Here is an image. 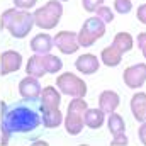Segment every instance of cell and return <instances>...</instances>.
Masks as SVG:
<instances>
[{"label": "cell", "mask_w": 146, "mask_h": 146, "mask_svg": "<svg viewBox=\"0 0 146 146\" xmlns=\"http://www.w3.org/2000/svg\"><path fill=\"white\" fill-rule=\"evenodd\" d=\"M42 126L41 104L37 100H15L0 104V145L7 146L9 141L17 134H31Z\"/></svg>", "instance_id": "cell-1"}, {"label": "cell", "mask_w": 146, "mask_h": 146, "mask_svg": "<svg viewBox=\"0 0 146 146\" xmlns=\"http://www.w3.org/2000/svg\"><path fill=\"white\" fill-rule=\"evenodd\" d=\"M34 27V19L29 10H17V9H7L0 15V29H7L10 36L22 39L26 37L31 29Z\"/></svg>", "instance_id": "cell-2"}, {"label": "cell", "mask_w": 146, "mask_h": 146, "mask_svg": "<svg viewBox=\"0 0 146 146\" xmlns=\"http://www.w3.org/2000/svg\"><path fill=\"white\" fill-rule=\"evenodd\" d=\"M61 15H63L61 2L60 0H49L42 7H39V9L34 10L33 19H34V26H37L39 29L49 31V29H54L58 26Z\"/></svg>", "instance_id": "cell-3"}, {"label": "cell", "mask_w": 146, "mask_h": 146, "mask_svg": "<svg viewBox=\"0 0 146 146\" xmlns=\"http://www.w3.org/2000/svg\"><path fill=\"white\" fill-rule=\"evenodd\" d=\"M88 109L85 99H73L68 104L66 117H65V129L70 136H76L83 129V114Z\"/></svg>", "instance_id": "cell-4"}, {"label": "cell", "mask_w": 146, "mask_h": 146, "mask_svg": "<svg viewBox=\"0 0 146 146\" xmlns=\"http://www.w3.org/2000/svg\"><path fill=\"white\" fill-rule=\"evenodd\" d=\"M56 87L60 94L70 95L73 99H83L87 94V83L72 72H65L56 76Z\"/></svg>", "instance_id": "cell-5"}, {"label": "cell", "mask_w": 146, "mask_h": 146, "mask_svg": "<svg viewBox=\"0 0 146 146\" xmlns=\"http://www.w3.org/2000/svg\"><path fill=\"white\" fill-rule=\"evenodd\" d=\"M106 34V24L99 19V17H88L80 33L76 34V41H78V46H83V48H88L92 46L94 42H97L100 37Z\"/></svg>", "instance_id": "cell-6"}, {"label": "cell", "mask_w": 146, "mask_h": 146, "mask_svg": "<svg viewBox=\"0 0 146 146\" xmlns=\"http://www.w3.org/2000/svg\"><path fill=\"white\" fill-rule=\"evenodd\" d=\"M107 127H109L110 134H112V146H127V136H126V124H124V119L122 115L119 114H109V119H107Z\"/></svg>", "instance_id": "cell-7"}, {"label": "cell", "mask_w": 146, "mask_h": 146, "mask_svg": "<svg viewBox=\"0 0 146 146\" xmlns=\"http://www.w3.org/2000/svg\"><path fill=\"white\" fill-rule=\"evenodd\" d=\"M122 80L126 87L138 90L146 83V63H138L133 66H127L122 73Z\"/></svg>", "instance_id": "cell-8"}, {"label": "cell", "mask_w": 146, "mask_h": 146, "mask_svg": "<svg viewBox=\"0 0 146 146\" xmlns=\"http://www.w3.org/2000/svg\"><path fill=\"white\" fill-rule=\"evenodd\" d=\"M53 44H56V48L63 54H73L80 48L78 41H76V33H73V31H60V33H56V36L53 37Z\"/></svg>", "instance_id": "cell-9"}, {"label": "cell", "mask_w": 146, "mask_h": 146, "mask_svg": "<svg viewBox=\"0 0 146 146\" xmlns=\"http://www.w3.org/2000/svg\"><path fill=\"white\" fill-rule=\"evenodd\" d=\"M21 65H22V54L14 49H7L0 56V75L5 76L9 73L19 72Z\"/></svg>", "instance_id": "cell-10"}, {"label": "cell", "mask_w": 146, "mask_h": 146, "mask_svg": "<svg viewBox=\"0 0 146 146\" xmlns=\"http://www.w3.org/2000/svg\"><path fill=\"white\" fill-rule=\"evenodd\" d=\"M39 104H41V112H51V110H58L61 104V94L48 85L41 90V97H39Z\"/></svg>", "instance_id": "cell-11"}, {"label": "cell", "mask_w": 146, "mask_h": 146, "mask_svg": "<svg viewBox=\"0 0 146 146\" xmlns=\"http://www.w3.org/2000/svg\"><path fill=\"white\" fill-rule=\"evenodd\" d=\"M41 85L37 82V78L33 76H26L19 82V94L22 95V99H29V100H37L41 97Z\"/></svg>", "instance_id": "cell-12"}, {"label": "cell", "mask_w": 146, "mask_h": 146, "mask_svg": "<svg viewBox=\"0 0 146 146\" xmlns=\"http://www.w3.org/2000/svg\"><path fill=\"white\" fill-rule=\"evenodd\" d=\"M99 66H100V61L97 60L95 54H90V53L78 56L75 61V68L82 75H94L95 72H99Z\"/></svg>", "instance_id": "cell-13"}, {"label": "cell", "mask_w": 146, "mask_h": 146, "mask_svg": "<svg viewBox=\"0 0 146 146\" xmlns=\"http://www.w3.org/2000/svg\"><path fill=\"white\" fill-rule=\"evenodd\" d=\"M119 104H121L119 94H115L114 90H104L99 97V109L104 114H114Z\"/></svg>", "instance_id": "cell-14"}, {"label": "cell", "mask_w": 146, "mask_h": 146, "mask_svg": "<svg viewBox=\"0 0 146 146\" xmlns=\"http://www.w3.org/2000/svg\"><path fill=\"white\" fill-rule=\"evenodd\" d=\"M31 49L39 56L49 54V51L53 49V37L46 33H39L37 36L31 39Z\"/></svg>", "instance_id": "cell-15"}, {"label": "cell", "mask_w": 146, "mask_h": 146, "mask_svg": "<svg viewBox=\"0 0 146 146\" xmlns=\"http://www.w3.org/2000/svg\"><path fill=\"white\" fill-rule=\"evenodd\" d=\"M131 112L134 115L136 121H139L141 124L146 122V94L145 92H138L131 97Z\"/></svg>", "instance_id": "cell-16"}, {"label": "cell", "mask_w": 146, "mask_h": 146, "mask_svg": "<svg viewBox=\"0 0 146 146\" xmlns=\"http://www.w3.org/2000/svg\"><path fill=\"white\" fill-rule=\"evenodd\" d=\"M104 119H106V114L100 109H87L83 114V126L90 129H99L102 127Z\"/></svg>", "instance_id": "cell-17"}, {"label": "cell", "mask_w": 146, "mask_h": 146, "mask_svg": "<svg viewBox=\"0 0 146 146\" xmlns=\"http://www.w3.org/2000/svg\"><path fill=\"white\" fill-rule=\"evenodd\" d=\"M133 44H134V41H133V36H131L129 33H117V34L114 36V42H112V46H114L121 54L131 51V49H133Z\"/></svg>", "instance_id": "cell-18"}, {"label": "cell", "mask_w": 146, "mask_h": 146, "mask_svg": "<svg viewBox=\"0 0 146 146\" xmlns=\"http://www.w3.org/2000/svg\"><path fill=\"white\" fill-rule=\"evenodd\" d=\"M100 60H102V63L106 65V66H117L121 61H122V54L110 44L107 48H104L102 49V53H100Z\"/></svg>", "instance_id": "cell-19"}, {"label": "cell", "mask_w": 146, "mask_h": 146, "mask_svg": "<svg viewBox=\"0 0 146 146\" xmlns=\"http://www.w3.org/2000/svg\"><path fill=\"white\" fill-rule=\"evenodd\" d=\"M26 73H27V76H33V78H41V76L46 75L39 54H34V56H31L27 60V63H26Z\"/></svg>", "instance_id": "cell-20"}, {"label": "cell", "mask_w": 146, "mask_h": 146, "mask_svg": "<svg viewBox=\"0 0 146 146\" xmlns=\"http://www.w3.org/2000/svg\"><path fill=\"white\" fill-rule=\"evenodd\" d=\"M41 63H42L44 72L51 73V75L58 73L63 68V61L58 56H54V54H44V56H41Z\"/></svg>", "instance_id": "cell-21"}, {"label": "cell", "mask_w": 146, "mask_h": 146, "mask_svg": "<svg viewBox=\"0 0 146 146\" xmlns=\"http://www.w3.org/2000/svg\"><path fill=\"white\" fill-rule=\"evenodd\" d=\"M95 17H99L104 24H109V22L114 21V12L110 10V7L102 5V7H99V9L95 10Z\"/></svg>", "instance_id": "cell-22"}, {"label": "cell", "mask_w": 146, "mask_h": 146, "mask_svg": "<svg viewBox=\"0 0 146 146\" xmlns=\"http://www.w3.org/2000/svg\"><path fill=\"white\" fill-rule=\"evenodd\" d=\"M114 9L119 14H129L133 9V2L131 0H115L114 2Z\"/></svg>", "instance_id": "cell-23"}, {"label": "cell", "mask_w": 146, "mask_h": 146, "mask_svg": "<svg viewBox=\"0 0 146 146\" xmlns=\"http://www.w3.org/2000/svg\"><path fill=\"white\" fill-rule=\"evenodd\" d=\"M82 5H83V10H87V12H95L99 7L104 5V0H82Z\"/></svg>", "instance_id": "cell-24"}, {"label": "cell", "mask_w": 146, "mask_h": 146, "mask_svg": "<svg viewBox=\"0 0 146 146\" xmlns=\"http://www.w3.org/2000/svg\"><path fill=\"white\" fill-rule=\"evenodd\" d=\"M36 3H37V0H14L15 9H22V10H26V9H33Z\"/></svg>", "instance_id": "cell-25"}, {"label": "cell", "mask_w": 146, "mask_h": 146, "mask_svg": "<svg viewBox=\"0 0 146 146\" xmlns=\"http://www.w3.org/2000/svg\"><path fill=\"white\" fill-rule=\"evenodd\" d=\"M138 46H139L143 56L146 58V33H139L138 34Z\"/></svg>", "instance_id": "cell-26"}, {"label": "cell", "mask_w": 146, "mask_h": 146, "mask_svg": "<svg viewBox=\"0 0 146 146\" xmlns=\"http://www.w3.org/2000/svg\"><path fill=\"white\" fill-rule=\"evenodd\" d=\"M136 17H138V21H139L141 24H146V3H143V5L138 7V14H136Z\"/></svg>", "instance_id": "cell-27"}, {"label": "cell", "mask_w": 146, "mask_h": 146, "mask_svg": "<svg viewBox=\"0 0 146 146\" xmlns=\"http://www.w3.org/2000/svg\"><path fill=\"white\" fill-rule=\"evenodd\" d=\"M138 134H139V139H141V143L146 146V122H143V124L139 126V131H138Z\"/></svg>", "instance_id": "cell-28"}, {"label": "cell", "mask_w": 146, "mask_h": 146, "mask_svg": "<svg viewBox=\"0 0 146 146\" xmlns=\"http://www.w3.org/2000/svg\"><path fill=\"white\" fill-rule=\"evenodd\" d=\"M60 2H68V0H60Z\"/></svg>", "instance_id": "cell-29"}]
</instances>
